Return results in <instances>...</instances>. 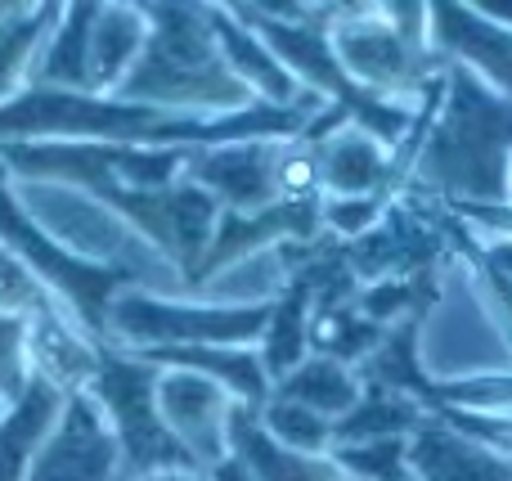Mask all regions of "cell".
I'll use <instances>...</instances> for the list:
<instances>
[{
  "label": "cell",
  "instance_id": "cell-21",
  "mask_svg": "<svg viewBox=\"0 0 512 481\" xmlns=\"http://www.w3.org/2000/svg\"><path fill=\"white\" fill-rule=\"evenodd\" d=\"M423 419H427V410L418 401L387 392V387L360 383L355 410L333 423V446H360V441H391V437L405 441Z\"/></svg>",
  "mask_w": 512,
  "mask_h": 481
},
{
  "label": "cell",
  "instance_id": "cell-20",
  "mask_svg": "<svg viewBox=\"0 0 512 481\" xmlns=\"http://www.w3.org/2000/svg\"><path fill=\"white\" fill-rule=\"evenodd\" d=\"M230 450L252 468L256 481H351L328 455L324 459H301V455L279 450L261 432L256 414L243 410V405H234V414H230Z\"/></svg>",
  "mask_w": 512,
  "mask_h": 481
},
{
  "label": "cell",
  "instance_id": "cell-19",
  "mask_svg": "<svg viewBox=\"0 0 512 481\" xmlns=\"http://www.w3.org/2000/svg\"><path fill=\"white\" fill-rule=\"evenodd\" d=\"M90 18H95V0H81V5H63V14L54 18V27L45 32L41 50H36L32 86L77 90V95H86Z\"/></svg>",
  "mask_w": 512,
  "mask_h": 481
},
{
  "label": "cell",
  "instance_id": "cell-15",
  "mask_svg": "<svg viewBox=\"0 0 512 481\" xmlns=\"http://www.w3.org/2000/svg\"><path fill=\"white\" fill-rule=\"evenodd\" d=\"M216 36H221V50H225L230 72L243 81V90H248L256 104L297 108V104H310V99H315V95H306V90L292 81V72L274 59L270 45H265L248 23H239L225 5H216Z\"/></svg>",
  "mask_w": 512,
  "mask_h": 481
},
{
  "label": "cell",
  "instance_id": "cell-29",
  "mask_svg": "<svg viewBox=\"0 0 512 481\" xmlns=\"http://www.w3.org/2000/svg\"><path fill=\"white\" fill-rule=\"evenodd\" d=\"M450 216L459 225H472L481 239H495V234H508L512 239V207H450Z\"/></svg>",
  "mask_w": 512,
  "mask_h": 481
},
{
  "label": "cell",
  "instance_id": "cell-8",
  "mask_svg": "<svg viewBox=\"0 0 512 481\" xmlns=\"http://www.w3.org/2000/svg\"><path fill=\"white\" fill-rule=\"evenodd\" d=\"M158 414L171 437L180 441V450L203 473H212L221 459L234 455L230 450L234 396L225 387H216L212 378L185 374V369H158Z\"/></svg>",
  "mask_w": 512,
  "mask_h": 481
},
{
  "label": "cell",
  "instance_id": "cell-1",
  "mask_svg": "<svg viewBox=\"0 0 512 481\" xmlns=\"http://www.w3.org/2000/svg\"><path fill=\"white\" fill-rule=\"evenodd\" d=\"M512 180V99L450 63L409 185L445 207H504Z\"/></svg>",
  "mask_w": 512,
  "mask_h": 481
},
{
  "label": "cell",
  "instance_id": "cell-7",
  "mask_svg": "<svg viewBox=\"0 0 512 481\" xmlns=\"http://www.w3.org/2000/svg\"><path fill=\"white\" fill-rule=\"evenodd\" d=\"M95 203L117 212L153 252L162 266L176 270L185 288H194V275L203 266L212 234L221 225V203L194 180H176L167 189H122V185H99L90 189Z\"/></svg>",
  "mask_w": 512,
  "mask_h": 481
},
{
  "label": "cell",
  "instance_id": "cell-22",
  "mask_svg": "<svg viewBox=\"0 0 512 481\" xmlns=\"http://www.w3.org/2000/svg\"><path fill=\"white\" fill-rule=\"evenodd\" d=\"M270 396L297 401V405H306V410L324 414L328 423H337L355 410V401H360V378H355V369L337 365V360L306 356L292 374H283L279 383H274Z\"/></svg>",
  "mask_w": 512,
  "mask_h": 481
},
{
  "label": "cell",
  "instance_id": "cell-34",
  "mask_svg": "<svg viewBox=\"0 0 512 481\" xmlns=\"http://www.w3.org/2000/svg\"><path fill=\"white\" fill-rule=\"evenodd\" d=\"M0 414H5V405H0Z\"/></svg>",
  "mask_w": 512,
  "mask_h": 481
},
{
  "label": "cell",
  "instance_id": "cell-4",
  "mask_svg": "<svg viewBox=\"0 0 512 481\" xmlns=\"http://www.w3.org/2000/svg\"><path fill=\"white\" fill-rule=\"evenodd\" d=\"M270 320V302H189L158 297L149 288H122L108 306L104 347L131 351H176V347H256Z\"/></svg>",
  "mask_w": 512,
  "mask_h": 481
},
{
  "label": "cell",
  "instance_id": "cell-9",
  "mask_svg": "<svg viewBox=\"0 0 512 481\" xmlns=\"http://www.w3.org/2000/svg\"><path fill=\"white\" fill-rule=\"evenodd\" d=\"M23 481H122L113 432L86 392L63 401L59 423L36 450Z\"/></svg>",
  "mask_w": 512,
  "mask_h": 481
},
{
  "label": "cell",
  "instance_id": "cell-10",
  "mask_svg": "<svg viewBox=\"0 0 512 481\" xmlns=\"http://www.w3.org/2000/svg\"><path fill=\"white\" fill-rule=\"evenodd\" d=\"M283 140H239V144H216V149L189 153L185 180L221 203V212L256 216L274 207V153Z\"/></svg>",
  "mask_w": 512,
  "mask_h": 481
},
{
  "label": "cell",
  "instance_id": "cell-27",
  "mask_svg": "<svg viewBox=\"0 0 512 481\" xmlns=\"http://www.w3.org/2000/svg\"><path fill=\"white\" fill-rule=\"evenodd\" d=\"M63 311L54 302V293L14 257V252L0 243V315H14V320H36V315Z\"/></svg>",
  "mask_w": 512,
  "mask_h": 481
},
{
  "label": "cell",
  "instance_id": "cell-24",
  "mask_svg": "<svg viewBox=\"0 0 512 481\" xmlns=\"http://www.w3.org/2000/svg\"><path fill=\"white\" fill-rule=\"evenodd\" d=\"M63 14V5H27L14 23L0 32V104L32 86L36 50H41L45 32L54 27V18Z\"/></svg>",
  "mask_w": 512,
  "mask_h": 481
},
{
  "label": "cell",
  "instance_id": "cell-17",
  "mask_svg": "<svg viewBox=\"0 0 512 481\" xmlns=\"http://www.w3.org/2000/svg\"><path fill=\"white\" fill-rule=\"evenodd\" d=\"M144 36H149V23H144L140 5H95L86 54V95H117V86L131 77L135 59H140Z\"/></svg>",
  "mask_w": 512,
  "mask_h": 481
},
{
  "label": "cell",
  "instance_id": "cell-5",
  "mask_svg": "<svg viewBox=\"0 0 512 481\" xmlns=\"http://www.w3.org/2000/svg\"><path fill=\"white\" fill-rule=\"evenodd\" d=\"M0 243L41 279L54 293V302L72 315L86 338H95L104 347V320L108 306L122 288H144L135 270L122 266H99L90 257H77L68 243H59L41 221L32 216V207L18 198V189L9 185L5 167H0Z\"/></svg>",
  "mask_w": 512,
  "mask_h": 481
},
{
  "label": "cell",
  "instance_id": "cell-14",
  "mask_svg": "<svg viewBox=\"0 0 512 481\" xmlns=\"http://www.w3.org/2000/svg\"><path fill=\"white\" fill-rule=\"evenodd\" d=\"M27 365H32V378L50 383L54 392L77 396L99 369V342L86 338L68 311L36 315L27 320Z\"/></svg>",
  "mask_w": 512,
  "mask_h": 481
},
{
  "label": "cell",
  "instance_id": "cell-26",
  "mask_svg": "<svg viewBox=\"0 0 512 481\" xmlns=\"http://www.w3.org/2000/svg\"><path fill=\"white\" fill-rule=\"evenodd\" d=\"M405 441L391 437V441H360V446H333L328 459H333L351 481H414L409 477Z\"/></svg>",
  "mask_w": 512,
  "mask_h": 481
},
{
  "label": "cell",
  "instance_id": "cell-11",
  "mask_svg": "<svg viewBox=\"0 0 512 481\" xmlns=\"http://www.w3.org/2000/svg\"><path fill=\"white\" fill-rule=\"evenodd\" d=\"M427 45L468 68L481 86L512 99V32L486 23L472 5H427Z\"/></svg>",
  "mask_w": 512,
  "mask_h": 481
},
{
  "label": "cell",
  "instance_id": "cell-2",
  "mask_svg": "<svg viewBox=\"0 0 512 481\" xmlns=\"http://www.w3.org/2000/svg\"><path fill=\"white\" fill-rule=\"evenodd\" d=\"M149 36L117 99L167 113L225 117L243 113L256 99L230 72L216 36V5H140Z\"/></svg>",
  "mask_w": 512,
  "mask_h": 481
},
{
  "label": "cell",
  "instance_id": "cell-32",
  "mask_svg": "<svg viewBox=\"0 0 512 481\" xmlns=\"http://www.w3.org/2000/svg\"><path fill=\"white\" fill-rule=\"evenodd\" d=\"M486 23H495V27H504V32H512V0H481V5H472Z\"/></svg>",
  "mask_w": 512,
  "mask_h": 481
},
{
  "label": "cell",
  "instance_id": "cell-23",
  "mask_svg": "<svg viewBox=\"0 0 512 481\" xmlns=\"http://www.w3.org/2000/svg\"><path fill=\"white\" fill-rule=\"evenodd\" d=\"M306 320H310V288L301 284V279H292L288 293H283L279 302H270V320H265V333H261V342H256L261 365H265V374H270V387L306 360V351H310Z\"/></svg>",
  "mask_w": 512,
  "mask_h": 481
},
{
  "label": "cell",
  "instance_id": "cell-13",
  "mask_svg": "<svg viewBox=\"0 0 512 481\" xmlns=\"http://www.w3.org/2000/svg\"><path fill=\"white\" fill-rule=\"evenodd\" d=\"M409 477L414 481H512V459L486 441L459 432L454 423L427 414L405 441Z\"/></svg>",
  "mask_w": 512,
  "mask_h": 481
},
{
  "label": "cell",
  "instance_id": "cell-16",
  "mask_svg": "<svg viewBox=\"0 0 512 481\" xmlns=\"http://www.w3.org/2000/svg\"><path fill=\"white\" fill-rule=\"evenodd\" d=\"M140 360H149L158 369H185V374L212 378L216 387H225L234 396V405H243L252 414L274 392L256 347H176V351H144Z\"/></svg>",
  "mask_w": 512,
  "mask_h": 481
},
{
  "label": "cell",
  "instance_id": "cell-28",
  "mask_svg": "<svg viewBox=\"0 0 512 481\" xmlns=\"http://www.w3.org/2000/svg\"><path fill=\"white\" fill-rule=\"evenodd\" d=\"M32 383V365H27V320L0 315V405H14Z\"/></svg>",
  "mask_w": 512,
  "mask_h": 481
},
{
  "label": "cell",
  "instance_id": "cell-3",
  "mask_svg": "<svg viewBox=\"0 0 512 481\" xmlns=\"http://www.w3.org/2000/svg\"><path fill=\"white\" fill-rule=\"evenodd\" d=\"M328 41L355 86L400 108H418L450 68L427 45V5H333Z\"/></svg>",
  "mask_w": 512,
  "mask_h": 481
},
{
  "label": "cell",
  "instance_id": "cell-33",
  "mask_svg": "<svg viewBox=\"0 0 512 481\" xmlns=\"http://www.w3.org/2000/svg\"><path fill=\"white\" fill-rule=\"evenodd\" d=\"M144 481H207V473H158V477H144Z\"/></svg>",
  "mask_w": 512,
  "mask_h": 481
},
{
  "label": "cell",
  "instance_id": "cell-12",
  "mask_svg": "<svg viewBox=\"0 0 512 481\" xmlns=\"http://www.w3.org/2000/svg\"><path fill=\"white\" fill-rule=\"evenodd\" d=\"M315 149L324 198H396V185L405 180L396 149L378 144L360 126H337L333 135L315 140Z\"/></svg>",
  "mask_w": 512,
  "mask_h": 481
},
{
  "label": "cell",
  "instance_id": "cell-31",
  "mask_svg": "<svg viewBox=\"0 0 512 481\" xmlns=\"http://www.w3.org/2000/svg\"><path fill=\"white\" fill-rule=\"evenodd\" d=\"M207 481H256V473L248 464H243L239 455H230V459H221V464L207 473Z\"/></svg>",
  "mask_w": 512,
  "mask_h": 481
},
{
  "label": "cell",
  "instance_id": "cell-25",
  "mask_svg": "<svg viewBox=\"0 0 512 481\" xmlns=\"http://www.w3.org/2000/svg\"><path fill=\"white\" fill-rule=\"evenodd\" d=\"M256 423H261L265 437L279 450H288V455L324 459L328 450H333V423L297 401H283V396H270V401L256 410Z\"/></svg>",
  "mask_w": 512,
  "mask_h": 481
},
{
  "label": "cell",
  "instance_id": "cell-18",
  "mask_svg": "<svg viewBox=\"0 0 512 481\" xmlns=\"http://www.w3.org/2000/svg\"><path fill=\"white\" fill-rule=\"evenodd\" d=\"M63 401H68L63 392H54L50 383L32 378L27 392L0 414V481H23L27 477L36 450L45 446V437H50L54 423H59Z\"/></svg>",
  "mask_w": 512,
  "mask_h": 481
},
{
  "label": "cell",
  "instance_id": "cell-30",
  "mask_svg": "<svg viewBox=\"0 0 512 481\" xmlns=\"http://www.w3.org/2000/svg\"><path fill=\"white\" fill-rule=\"evenodd\" d=\"M472 257H477V270H486V275L508 279V284H512V239H508V234L481 239L477 248H472Z\"/></svg>",
  "mask_w": 512,
  "mask_h": 481
},
{
  "label": "cell",
  "instance_id": "cell-6",
  "mask_svg": "<svg viewBox=\"0 0 512 481\" xmlns=\"http://www.w3.org/2000/svg\"><path fill=\"white\" fill-rule=\"evenodd\" d=\"M86 396L99 405L108 432H113L122 481H144L158 473H203L162 423L158 369L149 360L117 347H99V369Z\"/></svg>",
  "mask_w": 512,
  "mask_h": 481
}]
</instances>
